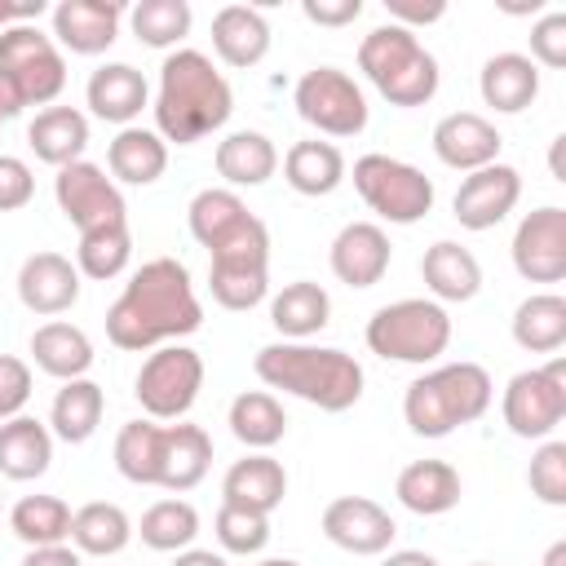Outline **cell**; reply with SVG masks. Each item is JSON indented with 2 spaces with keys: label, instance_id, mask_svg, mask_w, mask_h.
I'll return each instance as SVG.
<instances>
[{
  "label": "cell",
  "instance_id": "94428289",
  "mask_svg": "<svg viewBox=\"0 0 566 566\" xmlns=\"http://www.w3.org/2000/svg\"><path fill=\"white\" fill-rule=\"evenodd\" d=\"M469 566H491V562H469Z\"/></svg>",
  "mask_w": 566,
  "mask_h": 566
},
{
  "label": "cell",
  "instance_id": "ffe728a7",
  "mask_svg": "<svg viewBox=\"0 0 566 566\" xmlns=\"http://www.w3.org/2000/svg\"><path fill=\"white\" fill-rule=\"evenodd\" d=\"M18 301L31 314H40V318L66 314L80 301V270H75V261L62 256V252H31L18 265Z\"/></svg>",
  "mask_w": 566,
  "mask_h": 566
},
{
  "label": "cell",
  "instance_id": "11a10c76",
  "mask_svg": "<svg viewBox=\"0 0 566 566\" xmlns=\"http://www.w3.org/2000/svg\"><path fill=\"white\" fill-rule=\"evenodd\" d=\"M172 566H230L226 562V553H212V548H181L177 557H172Z\"/></svg>",
  "mask_w": 566,
  "mask_h": 566
},
{
  "label": "cell",
  "instance_id": "7c38bea8",
  "mask_svg": "<svg viewBox=\"0 0 566 566\" xmlns=\"http://www.w3.org/2000/svg\"><path fill=\"white\" fill-rule=\"evenodd\" d=\"M296 115L327 137H358L367 128V93L340 66H310L292 88Z\"/></svg>",
  "mask_w": 566,
  "mask_h": 566
},
{
  "label": "cell",
  "instance_id": "9f6ffc18",
  "mask_svg": "<svg viewBox=\"0 0 566 566\" xmlns=\"http://www.w3.org/2000/svg\"><path fill=\"white\" fill-rule=\"evenodd\" d=\"M380 566H438V557L424 548H394V553H385Z\"/></svg>",
  "mask_w": 566,
  "mask_h": 566
},
{
  "label": "cell",
  "instance_id": "680465c9",
  "mask_svg": "<svg viewBox=\"0 0 566 566\" xmlns=\"http://www.w3.org/2000/svg\"><path fill=\"white\" fill-rule=\"evenodd\" d=\"M544 566H566V539H553V544H548Z\"/></svg>",
  "mask_w": 566,
  "mask_h": 566
},
{
  "label": "cell",
  "instance_id": "db71d44e",
  "mask_svg": "<svg viewBox=\"0 0 566 566\" xmlns=\"http://www.w3.org/2000/svg\"><path fill=\"white\" fill-rule=\"evenodd\" d=\"M44 13V0H27V4H13V0H0V31L18 27V22H35Z\"/></svg>",
  "mask_w": 566,
  "mask_h": 566
},
{
  "label": "cell",
  "instance_id": "ee69618b",
  "mask_svg": "<svg viewBox=\"0 0 566 566\" xmlns=\"http://www.w3.org/2000/svg\"><path fill=\"white\" fill-rule=\"evenodd\" d=\"M190 4L186 0H137L128 9V27L146 49H172L190 35Z\"/></svg>",
  "mask_w": 566,
  "mask_h": 566
},
{
  "label": "cell",
  "instance_id": "4316f807",
  "mask_svg": "<svg viewBox=\"0 0 566 566\" xmlns=\"http://www.w3.org/2000/svg\"><path fill=\"white\" fill-rule=\"evenodd\" d=\"M212 469V438L199 424H164L159 438V482L164 491H195Z\"/></svg>",
  "mask_w": 566,
  "mask_h": 566
},
{
  "label": "cell",
  "instance_id": "44dd1931",
  "mask_svg": "<svg viewBox=\"0 0 566 566\" xmlns=\"http://www.w3.org/2000/svg\"><path fill=\"white\" fill-rule=\"evenodd\" d=\"M84 102H88V111H93L97 119L128 128V124L150 106V84H146V75H142L137 66H128V62H102V66L88 75V84H84Z\"/></svg>",
  "mask_w": 566,
  "mask_h": 566
},
{
  "label": "cell",
  "instance_id": "e0dca14e",
  "mask_svg": "<svg viewBox=\"0 0 566 566\" xmlns=\"http://www.w3.org/2000/svg\"><path fill=\"white\" fill-rule=\"evenodd\" d=\"M53 44L80 57H97L115 44L124 4L119 0H62L53 4Z\"/></svg>",
  "mask_w": 566,
  "mask_h": 566
},
{
  "label": "cell",
  "instance_id": "7402d4cb",
  "mask_svg": "<svg viewBox=\"0 0 566 566\" xmlns=\"http://www.w3.org/2000/svg\"><path fill=\"white\" fill-rule=\"evenodd\" d=\"M420 279L429 287V301H438V305H464V301H473L482 292V261L464 243L438 239L420 256Z\"/></svg>",
  "mask_w": 566,
  "mask_h": 566
},
{
  "label": "cell",
  "instance_id": "83f0119b",
  "mask_svg": "<svg viewBox=\"0 0 566 566\" xmlns=\"http://www.w3.org/2000/svg\"><path fill=\"white\" fill-rule=\"evenodd\" d=\"M217 177L230 186V190H243V186H265L274 172H279V146L256 133V128H239V133H226L217 142Z\"/></svg>",
  "mask_w": 566,
  "mask_h": 566
},
{
  "label": "cell",
  "instance_id": "1f68e13d",
  "mask_svg": "<svg viewBox=\"0 0 566 566\" xmlns=\"http://www.w3.org/2000/svg\"><path fill=\"white\" fill-rule=\"evenodd\" d=\"M106 168H111V181H124V186H155L168 168V142L155 133V128H142V124H128L115 133V142L106 146Z\"/></svg>",
  "mask_w": 566,
  "mask_h": 566
},
{
  "label": "cell",
  "instance_id": "836d02e7",
  "mask_svg": "<svg viewBox=\"0 0 566 566\" xmlns=\"http://www.w3.org/2000/svg\"><path fill=\"white\" fill-rule=\"evenodd\" d=\"M270 323L283 340H310L332 323V296L323 283L314 279H296L283 283V292H274L270 301Z\"/></svg>",
  "mask_w": 566,
  "mask_h": 566
},
{
  "label": "cell",
  "instance_id": "816d5d0a",
  "mask_svg": "<svg viewBox=\"0 0 566 566\" xmlns=\"http://www.w3.org/2000/svg\"><path fill=\"white\" fill-rule=\"evenodd\" d=\"M385 9H389V22H398V27H407V31H416V27H429V22H438L442 13H447V4L442 0H385Z\"/></svg>",
  "mask_w": 566,
  "mask_h": 566
},
{
  "label": "cell",
  "instance_id": "5bb4252c",
  "mask_svg": "<svg viewBox=\"0 0 566 566\" xmlns=\"http://www.w3.org/2000/svg\"><path fill=\"white\" fill-rule=\"evenodd\" d=\"M513 270L526 283H562L566 279V208L544 203L526 212L513 230Z\"/></svg>",
  "mask_w": 566,
  "mask_h": 566
},
{
  "label": "cell",
  "instance_id": "f907efd6",
  "mask_svg": "<svg viewBox=\"0 0 566 566\" xmlns=\"http://www.w3.org/2000/svg\"><path fill=\"white\" fill-rule=\"evenodd\" d=\"M301 13L314 27H349L354 18H363V0H301Z\"/></svg>",
  "mask_w": 566,
  "mask_h": 566
},
{
  "label": "cell",
  "instance_id": "6da1fadb",
  "mask_svg": "<svg viewBox=\"0 0 566 566\" xmlns=\"http://www.w3.org/2000/svg\"><path fill=\"white\" fill-rule=\"evenodd\" d=\"M203 327V305L195 296L190 270L177 256H155L128 274L124 292L106 310V336L115 349L142 354L172 345Z\"/></svg>",
  "mask_w": 566,
  "mask_h": 566
},
{
  "label": "cell",
  "instance_id": "7bdbcfd3",
  "mask_svg": "<svg viewBox=\"0 0 566 566\" xmlns=\"http://www.w3.org/2000/svg\"><path fill=\"white\" fill-rule=\"evenodd\" d=\"M159 438H164L159 420H128L115 433V469H119V478H128L133 486H155L159 482Z\"/></svg>",
  "mask_w": 566,
  "mask_h": 566
},
{
  "label": "cell",
  "instance_id": "8fae6325",
  "mask_svg": "<svg viewBox=\"0 0 566 566\" xmlns=\"http://www.w3.org/2000/svg\"><path fill=\"white\" fill-rule=\"evenodd\" d=\"M500 416L513 438L544 442L566 420V358H548L544 367H526L504 385Z\"/></svg>",
  "mask_w": 566,
  "mask_h": 566
},
{
  "label": "cell",
  "instance_id": "7dc6e473",
  "mask_svg": "<svg viewBox=\"0 0 566 566\" xmlns=\"http://www.w3.org/2000/svg\"><path fill=\"white\" fill-rule=\"evenodd\" d=\"M535 66H548V71H562L566 66V13L562 9H548L544 18H535L531 27V53H526Z\"/></svg>",
  "mask_w": 566,
  "mask_h": 566
},
{
  "label": "cell",
  "instance_id": "cb8c5ba5",
  "mask_svg": "<svg viewBox=\"0 0 566 566\" xmlns=\"http://www.w3.org/2000/svg\"><path fill=\"white\" fill-rule=\"evenodd\" d=\"M478 93L495 115H522L539 97V66L526 53H491L478 71Z\"/></svg>",
  "mask_w": 566,
  "mask_h": 566
},
{
  "label": "cell",
  "instance_id": "484cf974",
  "mask_svg": "<svg viewBox=\"0 0 566 566\" xmlns=\"http://www.w3.org/2000/svg\"><path fill=\"white\" fill-rule=\"evenodd\" d=\"M212 53L234 66L248 71L270 53V22L261 9L252 4H226L212 13Z\"/></svg>",
  "mask_w": 566,
  "mask_h": 566
},
{
  "label": "cell",
  "instance_id": "9a60e30c",
  "mask_svg": "<svg viewBox=\"0 0 566 566\" xmlns=\"http://www.w3.org/2000/svg\"><path fill=\"white\" fill-rule=\"evenodd\" d=\"M318 526H323V535H327L336 548H345V553H354V557H380V553H389V544H394V535H398L389 509L376 504L371 495H336V500L323 509Z\"/></svg>",
  "mask_w": 566,
  "mask_h": 566
},
{
  "label": "cell",
  "instance_id": "bcb514c9",
  "mask_svg": "<svg viewBox=\"0 0 566 566\" xmlns=\"http://www.w3.org/2000/svg\"><path fill=\"white\" fill-rule=\"evenodd\" d=\"M526 482H531V495L548 509H562L566 504V442L562 438H544L531 455V469H526Z\"/></svg>",
  "mask_w": 566,
  "mask_h": 566
},
{
  "label": "cell",
  "instance_id": "ac0fdd59",
  "mask_svg": "<svg viewBox=\"0 0 566 566\" xmlns=\"http://www.w3.org/2000/svg\"><path fill=\"white\" fill-rule=\"evenodd\" d=\"M389 256H394L389 234L376 221H349V226H340L336 239H332V248H327V265H332V274L345 287H376L385 279V270H389Z\"/></svg>",
  "mask_w": 566,
  "mask_h": 566
},
{
  "label": "cell",
  "instance_id": "603a6c76",
  "mask_svg": "<svg viewBox=\"0 0 566 566\" xmlns=\"http://www.w3.org/2000/svg\"><path fill=\"white\" fill-rule=\"evenodd\" d=\"M283 495H287V469L270 451H248L221 478V504H239L265 517L283 504Z\"/></svg>",
  "mask_w": 566,
  "mask_h": 566
},
{
  "label": "cell",
  "instance_id": "9c48e42d",
  "mask_svg": "<svg viewBox=\"0 0 566 566\" xmlns=\"http://www.w3.org/2000/svg\"><path fill=\"white\" fill-rule=\"evenodd\" d=\"M0 80L22 106H49L66 88V57L35 22H18L0 31Z\"/></svg>",
  "mask_w": 566,
  "mask_h": 566
},
{
  "label": "cell",
  "instance_id": "4dcf8cb0",
  "mask_svg": "<svg viewBox=\"0 0 566 566\" xmlns=\"http://www.w3.org/2000/svg\"><path fill=\"white\" fill-rule=\"evenodd\" d=\"M53 464V433L35 416H13L0 424V478L9 482H31L44 478Z\"/></svg>",
  "mask_w": 566,
  "mask_h": 566
},
{
  "label": "cell",
  "instance_id": "d6a6232c",
  "mask_svg": "<svg viewBox=\"0 0 566 566\" xmlns=\"http://www.w3.org/2000/svg\"><path fill=\"white\" fill-rule=\"evenodd\" d=\"M345 155L336 142H318V137H305V142H292L287 155H283V181L305 195V199H323L332 195L340 181H345Z\"/></svg>",
  "mask_w": 566,
  "mask_h": 566
},
{
  "label": "cell",
  "instance_id": "74e56055",
  "mask_svg": "<svg viewBox=\"0 0 566 566\" xmlns=\"http://www.w3.org/2000/svg\"><path fill=\"white\" fill-rule=\"evenodd\" d=\"M513 340L526 354H557L566 345V296L562 292H531L513 310Z\"/></svg>",
  "mask_w": 566,
  "mask_h": 566
},
{
  "label": "cell",
  "instance_id": "8d00e7d4",
  "mask_svg": "<svg viewBox=\"0 0 566 566\" xmlns=\"http://www.w3.org/2000/svg\"><path fill=\"white\" fill-rule=\"evenodd\" d=\"M226 424H230V433H234L248 451H270V447L283 442V433H287V411H283L279 394H270V389H243V394L230 402Z\"/></svg>",
  "mask_w": 566,
  "mask_h": 566
},
{
  "label": "cell",
  "instance_id": "d590c367",
  "mask_svg": "<svg viewBox=\"0 0 566 566\" xmlns=\"http://www.w3.org/2000/svg\"><path fill=\"white\" fill-rule=\"evenodd\" d=\"M128 539H133V517L111 500H93L71 513V548L80 557H115L128 548Z\"/></svg>",
  "mask_w": 566,
  "mask_h": 566
},
{
  "label": "cell",
  "instance_id": "f546056e",
  "mask_svg": "<svg viewBox=\"0 0 566 566\" xmlns=\"http://www.w3.org/2000/svg\"><path fill=\"white\" fill-rule=\"evenodd\" d=\"M31 358L53 380H80L93 367V340L84 327L66 323V318H49L31 332Z\"/></svg>",
  "mask_w": 566,
  "mask_h": 566
},
{
  "label": "cell",
  "instance_id": "f35d334b",
  "mask_svg": "<svg viewBox=\"0 0 566 566\" xmlns=\"http://www.w3.org/2000/svg\"><path fill=\"white\" fill-rule=\"evenodd\" d=\"M9 531L27 548H49L71 539V504L62 495H22L9 509Z\"/></svg>",
  "mask_w": 566,
  "mask_h": 566
},
{
  "label": "cell",
  "instance_id": "60d3db41",
  "mask_svg": "<svg viewBox=\"0 0 566 566\" xmlns=\"http://www.w3.org/2000/svg\"><path fill=\"white\" fill-rule=\"evenodd\" d=\"M137 535H142V544L155 548V553H181V548H190L195 535H199V509H195L190 500H177V495H172V500H155V504L142 513Z\"/></svg>",
  "mask_w": 566,
  "mask_h": 566
},
{
  "label": "cell",
  "instance_id": "6f0895ef",
  "mask_svg": "<svg viewBox=\"0 0 566 566\" xmlns=\"http://www.w3.org/2000/svg\"><path fill=\"white\" fill-rule=\"evenodd\" d=\"M562 146H566V137L557 133V137H553V155H548V168H553L557 181H566V177H562Z\"/></svg>",
  "mask_w": 566,
  "mask_h": 566
},
{
  "label": "cell",
  "instance_id": "5b68a950",
  "mask_svg": "<svg viewBox=\"0 0 566 566\" xmlns=\"http://www.w3.org/2000/svg\"><path fill=\"white\" fill-rule=\"evenodd\" d=\"M358 71L367 75V84L389 106H402V111L433 102L438 97V84H442L438 57L420 44L416 31H407L398 22L371 27L358 40Z\"/></svg>",
  "mask_w": 566,
  "mask_h": 566
},
{
  "label": "cell",
  "instance_id": "8992f818",
  "mask_svg": "<svg viewBox=\"0 0 566 566\" xmlns=\"http://www.w3.org/2000/svg\"><path fill=\"white\" fill-rule=\"evenodd\" d=\"M367 349L389 363H438L451 345V314L429 296H402L367 318Z\"/></svg>",
  "mask_w": 566,
  "mask_h": 566
},
{
  "label": "cell",
  "instance_id": "d4e9b609",
  "mask_svg": "<svg viewBox=\"0 0 566 566\" xmlns=\"http://www.w3.org/2000/svg\"><path fill=\"white\" fill-rule=\"evenodd\" d=\"M394 495H398V504H402L407 513H416V517H442V513H451V509L460 504L464 482H460L455 464H447V460H411V464L398 473Z\"/></svg>",
  "mask_w": 566,
  "mask_h": 566
},
{
  "label": "cell",
  "instance_id": "f5cc1de1",
  "mask_svg": "<svg viewBox=\"0 0 566 566\" xmlns=\"http://www.w3.org/2000/svg\"><path fill=\"white\" fill-rule=\"evenodd\" d=\"M22 566H84V557L71 544H49V548H27Z\"/></svg>",
  "mask_w": 566,
  "mask_h": 566
},
{
  "label": "cell",
  "instance_id": "2e32d148",
  "mask_svg": "<svg viewBox=\"0 0 566 566\" xmlns=\"http://www.w3.org/2000/svg\"><path fill=\"white\" fill-rule=\"evenodd\" d=\"M522 199V172L513 164H486L478 172H464L455 199H451V212L464 230L482 234V230H495Z\"/></svg>",
  "mask_w": 566,
  "mask_h": 566
},
{
  "label": "cell",
  "instance_id": "681fc988",
  "mask_svg": "<svg viewBox=\"0 0 566 566\" xmlns=\"http://www.w3.org/2000/svg\"><path fill=\"white\" fill-rule=\"evenodd\" d=\"M35 195V172L27 159L18 155H0V212H18L27 208Z\"/></svg>",
  "mask_w": 566,
  "mask_h": 566
},
{
  "label": "cell",
  "instance_id": "f6af8a7d",
  "mask_svg": "<svg viewBox=\"0 0 566 566\" xmlns=\"http://www.w3.org/2000/svg\"><path fill=\"white\" fill-rule=\"evenodd\" d=\"M212 531H217V544L234 557H252L270 544V517L252 513V509H239V504H221Z\"/></svg>",
  "mask_w": 566,
  "mask_h": 566
},
{
  "label": "cell",
  "instance_id": "30bf717a",
  "mask_svg": "<svg viewBox=\"0 0 566 566\" xmlns=\"http://www.w3.org/2000/svg\"><path fill=\"white\" fill-rule=\"evenodd\" d=\"M199 389H203V358H199V349H190L181 340L150 349L133 380V394H137L146 420H181L195 407Z\"/></svg>",
  "mask_w": 566,
  "mask_h": 566
},
{
  "label": "cell",
  "instance_id": "e575fe53",
  "mask_svg": "<svg viewBox=\"0 0 566 566\" xmlns=\"http://www.w3.org/2000/svg\"><path fill=\"white\" fill-rule=\"evenodd\" d=\"M102 411H106V394L97 380L80 376V380H62V389L53 394V407H49V433L80 447L97 433L102 424Z\"/></svg>",
  "mask_w": 566,
  "mask_h": 566
},
{
  "label": "cell",
  "instance_id": "c3c4849f",
  "mask_svg": "<svg viewBox=\"0 0 566 566\" xmlns=\"http://www.w3.org/2000/svg\"><path fill=\"white\" fill-rule=\"evenodd\" d=\"M31 385H35L31 363L18 354H0V424L22 416V407L31 402Z\"/></svg>",
  "mask_w": 566,
  "mask_h": 566
},
{
  "label": "cell",
  "instance_id": "d6986e66",
  "mask_svg": "<svg viewBox=\"0 0 566 566\" xmlns=\"http://www.w3.org/2000/svg\"><path fill=\"white\" fill-rule=\"evenodd\" d=\"M500 128L478 111H451L433 124V155L455 172H478L500 159Z\"/></svg>",
  "mask_w": 566,
  "mask_h": 566
},
{
  "label": "cell",
  "instance_id": "ba28073f",
  "mask_svg": "<svg viewBox=\"0 0 566 566\" xmlns=\"http://www.w3.org/2000/svg\"><path fill=\"white\" fill-rule=\"evenodd\" d=\"M354 190L389 226H416L420 217L433 212V195H438L433 177H424L416 164L380 155V150L354 159Z\"/></svg>",
  "mask_w": 566,
  "mask_h": 566
},
{
  "label": "cell",
  "instance_id": "7a4b0ae2",
  "mask_svg": "<svg viewBox=\"0 0 566 566\" xmlns=\"http://www.w3.org/2000/svg\"><path fill=\"white\" fill-rule=\"evenodd\" d=\"M150 111H155V133L164 142L195 146L208 133L226 128V119L234 111V93L208 53L172 49L159 66V88H155Z\"/></svg>",
  "mask_w": 566,
  "mask_h": 566
},
{
  "label": "cell",
  "instance_id": "b9f144b4",
  "mask_svg": "<svg viewBox=\"0 0 566 566\" xmlns=\"http://www.w3.org/2000/svg\"><path fill=\"white\" fill-rule=\"evenodd\" d=\"M128 256H133V234H128V221L124 226H102V230H84L80 243H75V270L80 279H119L128 270Z\"/></svg>",
  "mask_w": 566,
  "mask_h": 566
},
{
  "label": "cell",
  "instance_id": "3957f363",
  "mask_svg": "<svg viewBox=\"0 0 566 566\" xmlns=\"http://www.w3.org/2000/svg\"><path fill=\"white\" fill-rule=\"evenodd\" d=\"M256 380L274 394H292L318 411H349L363 398V363L336 345H310V340H274L261 345L252 358Z\"/></svg>",
  "mask_w": 566,
  "mask_h": 566
},
{
  "label": "cell",
  "instance_id": "52a82bcc",
  "mask_svg": "<svg viewBox=\"0 0 566 566\" xmlns=\"http://www.w3.org/2000/svg\"><path fill=\"white\" fill-rule=\"evenodd\" d=\"M208 292L221 310H252L270 292V230L252 212L234 234L208 248Z\"/></svg>",
  "mask_w": 566,
  "mask_h": 566
},
{
  "label": "cell",
  "instance_id": "f1b7e54d",
  "mask_svg": "<svg viewBox=\"0 0 566 566\" xmlns=\"http://www.w3.org/2000/svg\"><path fill=\"white\" fill-rule=\"evenodd\" d=\"M27 146L35 150L40 164L66 168L75 159H84L88 146V115L75 106H44L35 111V119L27 124Z\"/></svg>",
  "mask_w": 566,
  "mask_h": 566
},
{
  "label": "cell",
  "instance_id": "277c9868",
  "mask_svg": "<svg viewBox=\"0 0 566 566\" xmlns=\"http://www.w3.org/2000/svg\"><path fill=\"white\" fill-rule=\"evenodd\" d=\"M495 385L482 363H442L424 376H416L402 394V420L416 438H447L460 424H473L491 411Z\"/></svg>",
  "mask_w": 566,
  "mask_h": 566
},
{
  "label": "cell",
  "instance_id": "4fadbf2b",
  "mask_svg": "<svg viewBox=\"0 0 566 566\" xmlns=\"http://www.w3.org/2000/svg\"><path fill=\"white\" fill-rule=\"evenodd\" d=\"M53 199H57V212L84 234V230H102V226H124L128 221V208H124V195L119 186L106 177L102 164H88V159H75L66 168H57L53 177Z\"/></svg>",
  "mask_w": 566,
  "mask_h": 566
},
{
  "label": "cell",
  "instance_id": "ab89813d",
  "mask_svg": "<svg viewBox=\"0 0 566 566\" xmlns=\"http://www.w3.org/2000/svg\"><path fill=\"white\" fill-rule=\"evenodd\" d=\"M248 217H252L248 203H243L239 190H230V186H203V190L190 199V208H186L190 234H195V243H203V248H217V243H221L226 234H234Z\"/></svg>",
  "mask_w": 566,
  "mask_h": 566
},
{
  "label": "cell",
  "instance_id": "91938a15",
  "mask_svg": "<svg viewBox=\"0 0 566 566\" xmlns=\"http://www.w3.org/2000/svg\"><path fill=\"white\" fill-rule=\"evenodd\" d=\"M256 566H301V562H292V557H261Z\"/></svg>",
  "mask_w": 566,
  "mask_h": 566
}]
</instances>
